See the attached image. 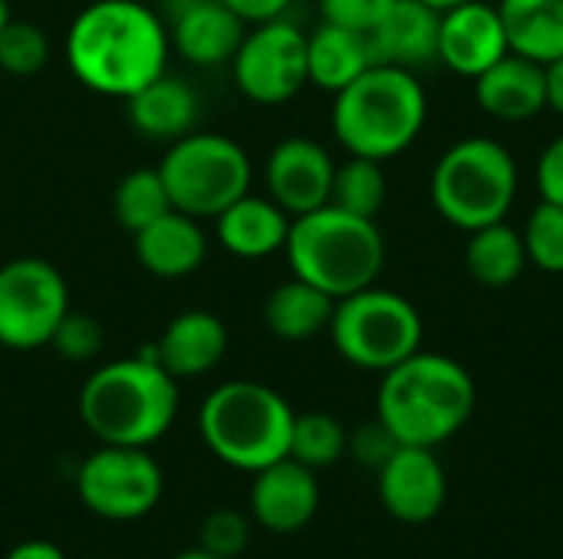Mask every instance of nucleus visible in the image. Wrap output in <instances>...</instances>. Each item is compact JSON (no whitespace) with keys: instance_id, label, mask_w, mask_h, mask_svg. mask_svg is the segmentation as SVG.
Returning <instances> with one entry per match:
<instances>
[{"instance_id":"obj_36","label":"nucleus","mask_w":563,"mask_h":559,"mask_svg":"<svg viewBox=\"0 0 563 559\" xmlns=\"http://www.w3.org/2000/svg\"><path fill=\"white\" fill-rule=\"evenodd\" d=\"M396 448H399V441L379 418L363 422L356 432H350V441H346V455L366 471H379Z\"/></svg>"},{"instance_id":"obj_22","label":"nucleus","mask_w":563,"mask_h":559,"mask_svg":"<svg viewBox=\"0 0 563 559\" xmlns=\"http://www.w3.org/2000/svg\"><path fill=\"white\" fill-rule=\"evenodd\" d=\"M290 221L294 217L277 201L247 191L244 198H238L214 217V234H218V244L231 257L261 260V257L284 250Z\"/></svg>"},{"instance_id":"obj_28","label":"nucleus","mask_w":563,"mask_h":559,"mask_svg":"<svg viewBox=\"0 0 563 559\" xmlns=\"http://www.w3.org/2000/svg\"><path fill=\"white\" fill-rule=\"evenodd\" d=\"M386 194H389V181H386L383 161L350 155L343 165H336L333 188H330L333 208L346 214H360V217H376L386 204Z\"/></svg>"},{"instance_id":"obj_32","label":"nucleus","mask_w":563,"mask_h":559,"mask_svg":"<svg viewBox=\"0 0 563 559\" xmlns=\"http://www.w3.org/2000/svg\"><path fill=\"white\" fill-rule=\"evenodd\" d=\"M49 59V40L36 23L7 20L0 30V69L10 76H33Z\"/></svg>"},{"instance_id":"obj_10","label":"nucleus","mask_w":563,"mask_h":559,"mask_svg":"<svg viewBox=\"0 0 563 559\" xmlns=\"http://www.w3.org/2000/svg\"><path fill=\"white\" fill-rule=\"evenodd\" d=\"M165 494L162 465L148 448L99 445L76 468L79 504L109 524H135L148 517Z\"/></svg>"},{"instance_id":"obj_35","label":"nucleus","mask_w":563,"mask_h":559,"mask_svg":"<svg viewBox=\"0 0 563 559\" xmlns=\"http://www.w3.org/2000/svg\"><path fill=\"white\" fill-rule=\"evenodd\" d=\"M393 3L396 0H320V16L356 33H373L393 10Z\"/></svg>"},{"instance_id":"obj_7","label":"nucleus","mask_w":563,"mask_h":559,"mask_svg":"<svg viewBox=\"0 0 563 559\" xmlns=\"http://www.w3.org/2000/svg\"><path fill=\"white\" fill-rule=\"evenodd\" d=\"M429 194L439 217L465 234L508 221L518 198V161L498 138H459L435 161Z\"/></svg>"},{"instance_id":"obj_39","label":"nucleus","mask_w":563,"mask_h":559,"mask_svg":"<svg viewBox=\"0 0 563 559\" xmlns=\"http://www.w3.org/2000/svg\"><path fill=\"white\" fill-rule=\"evenodd\" d=\"M3 559H66V554L49 540H23L13 550H7Z\"/></svg>"},{"instance_id":"obj_16","label":"nucleus","mask_w":563,"mask_h":559,"mask_svg":"<svg viewBox=\"0 0 563 559\" xmlns=\"http://www.w3.org/2000/svg\"><path fill=\"white\" fill-rule=\"evenodd\" d=\"M508 53L511 46L498 7L465 0L439 13V63L455 76L475 79Z\"/></svg>"},{"instance_id":"obj_12","label":"nucleus","mask_w":563,"mask_h":559,"mask_svg":"<svg viewBox=\"0 0 563 559\" xmlns=\"http://www.w3.org/2000/svg\"><path fill=\"white\" fill-rule=\"evenodd\" d=\"M238 89L257 105L290 102L307 82V33L290 20H264L244 33L231 56Z\"/></svg>"},{"instance_id":"obj_17","label":"nucleus","mask_w":563,"mask_h":559,"mask_svg":"<svg viewBox=\"0 0 563 559\" xmlns=\"http://www.w3.org/2000/svg\"><path fill=\"white\" fill-rule=\"evenodd\" d=\"M472 82H475V102L488 119L531 122L548 109L544 66L528 56L508 53Z\"/></svg>"},{"instance_id":"obj_2","label":"nucleus","mask_w":563,"mask_h":559,"mask_svg":"<svg viewBox=\"0 0 563 559\" xmlns=\"http://www.w3.org/2000/svg\"><path fill=\"white\" fill-rule=\"evenodd\" d=\"M478 389L472 372L442 353H412L376 389V418L399 445L442 448L475 415Z\"/></svg>"},{"instance_id":"obj_11","label":"nucleus","mask_w":563,"mask_h":559,"mask_svg":"<svg viewBox=\"0 0 563 559\" xmlns=\"http://www.w3.org/2000/svg\"><path fill=\"white\" fill-rule=\"evenodd\" d=\"M69 313V287L43 257H16L0 267V346L33 353L49 346Z\"/></svg>"},{"instance_id":"obj_6","label":"nucleus","mask_w":563,"mask_h":559,"mask_svg":"<svg viewBox=\"0 0 563 559\" xmlns=\"http://www.w3.org/2000/svg\"><path fill=\"white\" fill-rule=\"evenodd\" d=\"M294 418L297 412L277 389L234 379L205 395L198 409V435L224 468L257 474L267 465L290 458Z\"/></svg>"},{"instance_id":"obj_25","label":"nucleus","mask_w":563,"mask_h":559,"mask_svg":"<svg viewBox=\"0 0 563 559\" xmlns=\"http://www.w3.org/2000/svg\"><path fill=\"white\" fill-rule=\"evenodd\" d=\"M333 306L336 300L330 293L317 290L313 283L300 277H290L264 297L261 316L271 336L284 343H307L330 326Z\"/></svg>"},{"instance_id":"obj_29","label":"nucleus","mask_w":563,"mask_h":559,"mask_svg":"<svg viewBox=\"0 0 563 559\" xmlns=\"http://www.w3.org/2000/svg\"><path fill=\"white\" fill-rule=\"evenodd\" d=\"M350 432L330 412H303L294 418L290 432V458L307 465L310 471H327L346 458Z\"/></svg>"},{"instance_id":"obj_45","label":"nucleus","mask_w":563,"mask_h":559,"mask_svg":"<svg viewBox=\"0 0 563 559\" xmlns=\"http://www.w3.org/2000/svg\"><path fill=\"white\" fill-rule=\"evenodd\" d=\"M89 559H106V557H89Z\"/></svg>"},{"instance_id":"obj_4","label":"nucleus","mask_w":563,"mask_h":559,"mask_svg":"<svg viewBox=\"0 0 563 559\" xmlns=\"http://www.w3.org/2000/svg\"><path fill=\"white\" fill-rule=\"evenodd\" d=\"M429 119L426 86L412 69L373 63L333 96L330 125L336 142L360 158L389 161L416 145Z\"/></svg>"},{"instance_id":"obj_15","label":"nucleus","mask_w":563,"mask_h":559,"mask_svg":"<svg viewBox=\"0 0 563 559\" xmlns=\"http://www.w3.org/2000/svg\"><path fill=\"white\" fill-rule=\"evenodd\" d=\"M247 514L251 524L264 527L267 534H297L303 530L320 511V481L317 471L294 458H280L264 471L251 474Z\"/></svg>"},{"instance_id":"obj_34","label":"nucleus","mask_w":563,"mask_h":559,"mask_svg":"<svg viewBox=\"0 0 563 559\" xmlns=\"http://www.w3.org/2000/svg\"><path fill=\"white\" fill-rule=\"evenodd\" d=\"M49 346H53L66 362H89V359H96V356L102 353V346H106V329H102V323H99L96 316L69 310V313L59 320V326H56Z\"/></svg>"},{"instance_id":"obj_26","label":"nucleus","mask_w":563,"mask_h":559,"mask_svg":"<svg viewBox=\"0 0 563 559\" xmlns=\"http://www.w3.org/2000/svg\"><path fill=\"white\" fill-rule=\"evenodd\" d=\"M508 46L541 66L563 56V0H501Z\"/></svg>"},{"instance_id":"obj_24","label":"nucleus","mask_w":563,"mask_h":559,"mask_svg":"<svg viewBox=\"0 0 563 559\" xmlns=\"http://www.w3.org/2000/svg\"><path fill=\"white\" fill-rule=\"evenodd\" d=\"M373 63L376 59H373L366 33H356V30H346V26L323 20L307 36V76L323 92L336 96L356 76H363Z\"/></svg>"},{"instance_id":"obj_27","label":"nucleus","mask_w":563,"mask_h":559,"mask_svg":"<svg viewBox=\"0 0 563 559\" xmlns=\"http://www.w3.org/2000/svg\"><path fill=\"white\" fill-rule=\"evenodd\" d=\"M465 267H468V277L488 290L511 287L528 270V250H525L521 231L511 227L508 221H495L478 231H468Z\"/></svg>"},{"instance_id":"obj_5","label":"nucleus","mask_w":563,"mask_h":559,"mask_svg":"<svg viewBox=\"0 0 563 559\" xmlns=\"http://www.w3.org/2000/svg\"><path fill=\"white\" fill-rule=\"evenodd\" d=\"M284 254L294 277L313 283L333 300H343L379 280L386 264V237L376 217H360L323 204L290 221Z\"/></svg>"},{"instance_id":"obj_33","label":"nucleus","mask_w":563,"mask_h":559,"mask_svg":"<svg viewBox=\"0 0 563 559\" xmlns=\"http://www.w3.org/2000/svg\"><path fill=\"white\" fill-rule=\"evenodd\" d=\"M251 544V514L218 507L198 524V547L221 559H238Z\"/></svg>"},{"instance_id":"obj_37","label":"nucleus","mask_w":563,"mask_h":559,"mask_svg":"<svg viewBox=\"0 0 563 559\" xmlns=\"http://www.w3.org/2000/svg\"><path fill=\"white\" fill-rule=\"evenodd\" d=\"M538 191L541 201H554L563 208V135L551 138L538 158Z\"/></svg>"},{"instance_id":"obj_19","label":"nucleus","mask_w":563,"mask_h":559,"mask_svg":"<svg viewBox=\"0 0 563 559\" xmlns=\"http://www.w3.org/2000/svg\"><path fill=\"white\" fill-rule=\"evenodd\" d=\"M152 353L178 382L201 379L221 366L228 353V326L208 310H185L162 329L158 343H152Z\"/></svg>"},{"instance_id":"obj_31","label":"nucleus","mask_w":563,"mask_h":559,"mask_svg":"<svg viewBox=\"0 0 563 559\" xmlns=\"http://www.w3.org/2000/svg\"><path fill=\"white\" fill-rule=\"evenodd\" d=\"M525 250L528 264L538 267L541 273L561 277L563 273V208L554 201H538L534 211L528 214L525 227Z\"/></svg>"},{"instance_id":"obj_20","label":"nucleus","mask_w":563,"mask_h":559,"mask_svg":"<svg viewBox=\"0 0 563 559\" xmlns=\"http://www.w3.org/2000/svg\"><path fill=\"white\" fill-rule=\"evenodd\" d=\"M244 33H247V23L228 3L195 0L175 10L168 43L195 66H221V63H231Z\"/></svg>"},{"instance_id":"obj_9","label":"nucleus","mask_w":563,"mask_h":559,"mask_svg":"<svg viewBox=\"0 0 563 559\" xmlns=\"http://www.w3.org/2000/svg\"><path fill=\"white\" fill-rule=\"evenodd\" d=\"M172 208L198 221H214L228 204L251 191L247 152L218 132H188L175 138L158 161Z\"/></svg>"},{"instance_id":"obj_13","label":"nucleus","mask_w":563,"mask_h":559,"mask_svg":"<svg viewBox=\"0 0 563 559\" xmlns=\"http://www.w3.org/2000/svg\"><path fill=\"white\" fill-rule=\"evenodd\" d=\"M376 494L396 524L422 527L442 514L449 501V474L435 448L399 445L376 471Z\"/></svg>"},{"instance_id":"obj_42","label":"nucleus","mask_w":563,"mask_h":559,"mask_svg":"<svg viewBox=\"0 0 563 559\" xmlns=\"http://www.w3.org/2000/svg\"><path fill=\"white\" fill-rule=\"evenodd\" d=\"M419 3H426V7H432V10H449V7H455V3H465V0H419Z\"/></svg>"},{"instance_id":"obj_43","label":"nucleus","mask_w":563,"mask_h":559,"mask_svg":"<svg viewBox=\"0 0 563 559\" xmlns=\"http://www.w3.org/2000/svg\"><path fill=\"white\" fill-rule=\"evenodd\" d=\"M168 10H181V7H188V3H195V0H162Z\"/></svg>"},{"instance_id":"obj_21","label":"nucleus","mask_w":563,"mask_h":559,"mask_svg":"<svg viewBox=\"0 0 563 559\" xmlns=\"http://www.w3.org/2000/svg\"><path fill=\"white\" fill-rule=\"evenodd\" d=\"M373 59L399 69H422L439 63V10L419 0H396L383 23L366 33Z\"/></svg>"},{"instance_id":"obj_1","label":"nucleus","mask_w":563,"mask_h":559,"mask_svg":"<svg viewBox=\"0 0 563 559\" xmlns=\"http://www.w3.org/2000/svg\"><path fill=\"white\" fill-rule=\"evenodd\" d=\"M168 30L139 0H96L82 7L63 43L69 72L92 92L129 99L168 66Z\"/></svg>"},{"instance_id":"obj_40","label":"nucleus","mask_w":563,"mask_h":559,"mask_svg":"<svg viewBox=\"0 0 563 559\" xmlns=\"http://www.w3.org/2000/svg\"><path fill=\"white\" fill-rule=\"evenodd\" d=\"M544 79H548V109H554L563 119V56L544 66Z\"/></svg>"},{"instance_id":"obj_41","label":"nucleus","mask_w":563,"mask_h":559,"mask_svg":"<svg viewBox=\"0 0 563 559\" xmlns=\"http://www.w3.org/2000/svg\"><path fill=\"white\" fill-rule=\"evenodd\" d=\"M172 559H221V557H214V554H208V550H201V547H191V550L175 554Z\"/></svg>"},{"instance_id":"obj_14","label":"nucleus","mask_w":563,"mask_h":559,"mask_svg":"<svg viewBox=\"0 0 563 559\" xmlns=\"http://www.w3.org/2000/svg\"><path fill=\"white\" fill-rule=\"evenodd\" d=\"M333 171H336V161L320 142L307 135H290L277 142L267 155V165H264L267 198L277 201L290 217L317 211L330 204Z\"/></svg>"},{"instance_id":"obj_44","label":"nucleus","mask_w":563,"mask_h":559,"mask_svg":"<svg viewBox=\"0 0 563 559\" xmlns=\"http://www.w3.org/2000/svg\"><path fill=\"white\" fill-rule=\"evenodd\" d=\"M7 20H10V7H7V0H0V30L7 26Z\"/></svg>"},{"instance_id":"obj_38","label":"nucleus","mask_w":563,"mask_h":559,"mask_svg":"<svg viewBox=\"0 0 563 559\" xmlns=\"http://www.w3.org/2000/svg\"><path fill=\"white\" fill-rule=\"evenodd\" d=\"M221 3H228L244 23H264V20L284 16V10H287L294 0H221Z\"/></svg>"},{"instance_id":"obj_23","label":"nucleus","mask_w":563,"mask_h":559,"mask_svg":"<svg viewBox=\"0 0 563 559\" xmlns=\"http://www.w3.org/2000/svg\"><path fill=\"white\" fill-rule=\"evenodd\" d=\"M125 105H129V122L135 125V132H142L152 142L172 145L175 138L188 135L198 122L195 89L185 79L168 76V72H162L158 79L132 92Z\"/></svg>"},{"instance_id":"obj_30","label":"nucleus","mask_w":563,"mask_h":559,"mask_svg":"<svg viewBox=\"0 0 563 559\" xmlns=\"http://www.w3.org/2000/svg\"><path fill=\"white\" fill-rule=\"evenodd\" d=\"M165 211H172V198H168V188H165L158 168H135L115 185L112 214L129 234L142 231Z\"/></svg>"},{"instance_id":"obj_8","label":"nucleus","mask_w":563,"mask_h":559,"mask_svg":"<svg viewBox=\"0 0 563 559\" xmlns=\"http://www.w3.org/2000/svg\"><path fill=\"white\" fill-rule=\"evenodd\" d=\"M333 349L363 372H389L422 349L426 323L416 303L379 283L336 300L330 326Z\"/></svg>"},{"instance_id":"obj_3","label":"nucleus","mask_w":563,"mask_h":559,"mask_svg":"<svg viewBox=\"0 0 563 559\" xmlns=\"http://www.w3.org/2000/svg\"><path fill=\"white\" fill-rule=\"evenodd\" d=\"M178 405V379L158 366L152 346L99 366L79 389V418L99 445L152 448L172 432Z\"/></svg>"},{"instance_id":"obj_18","label":"nucleus","mask_w":563,"mask_h":559,"mask_svg":"<svg viewBox=\"0 0 563 559\" xmlns=\"http://www.w3.org/2000/svg\"><path fill=\"white\" fill-rule=\"evenodd\" d=\"M132 247L142 270L158 280L191 277L208 257V237L201 231V221L175 208L145 224L142 231H135Z\"/></svg>"}]
</instances>
